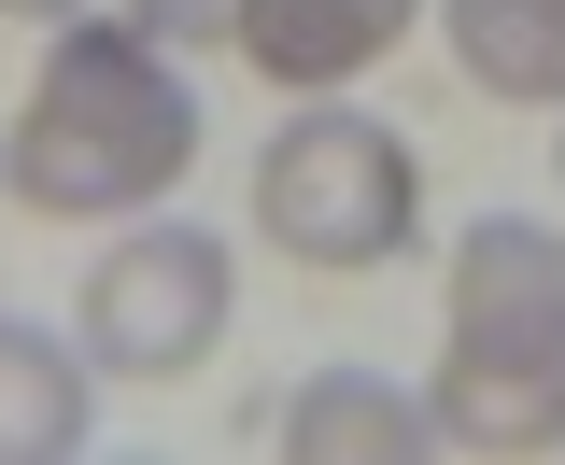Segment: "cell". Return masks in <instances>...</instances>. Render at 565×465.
Instances as JSON below:
<instances>
[{
  "label": "cell",
  "mask_w": 565,
  "mask_h": 465,
  "mask_svg": "<svg viewBox=\"0 0 565 465\" xmlns=\"http://www.w3.org/2000/svg\"><path fill=\"white\" fill-rule=\"evenodd\" d=\"M241 325V255L212 240L199 212H141L114 226V255L85 268V296H71V338L99 353V381H199L212 353Z\"/></svg>",
  "instance_id": "obj_4"
},
{
  "label": "cell",
  "mask_w": 565,
  "mask_h": 465,
  "mask_svg": "<svg viewBox=\"0 0 565 465\" xmlns=\"http://www.w3.org/2000/svg\"><path fill=\"white\" fill-rule=\"evenodd\" d=\"M269 452L282 465H424L438 409H424V381H382V367H311L269 409Z\"/></svg>",
  "instance_id": "obj_6"
},
{
  "label": "cell",
  "mask_w": 565,
  "mask_h": 465,
  "mask_svg": "<svg viewBox=\"0 0 565 465\" xmlns=\"http://www.w3.org/2000/svg\"><path fill=\"white\" fill-rule=\"evenodd\" d=\"M199 170V85L170 71L156 29H57L43 85L14 99L0 128V198L43 212V226H141V212L184 198Z\"/></svg>",
  "instance_id": "obj_1"
},
{
  "label": "cell",
  "mask_w": 565,
  "mask_h": 465,
  "mask_svg": "<svg viewBox=\"0 0 565 465\" xmlns=\"http://www.w3.org/2000/svg\"><path fill=\"white\" fill-rule=\"evenodd\" d=\"M438 43L481 99L565 113V0H438Z\"/></svg>",
  "instance_id": "obj_8"
},
{
  "label": "cell",
  "mask_w": 565,
  "mask_h": 465,
  "mask_svg": "<svg viewBox=\"0 0 565 465\" xmlns=\"http://www.w3.org/2000/svg\"><path fill=\"white\" fill-rule=\"evenodd\" d=\"M552 184H565V141H552Z\"/></svg>",
  "instance_id": "obj_11"
},
{
  "label": "cell",
  "mask_w": 565,
  "mask_h": 465,
  "mask_svg": "<svg viewBox=\"0 0 565 465\" xmlns=\"http://www.w3.org/2000/svg\"><path fill=\"white\" fill-rule=\"evenodd\" d=\"M255 240L282 268H326V282L396 268L424 240V155L382 113H353V99H297L255 141Z\"/></svg>",
  "instance_id": "obj_3"
},
{
  "label": "cell",
  "mask_w": 565,
  "mask_h": 465,
  "mask_svg": "<svg viewBox=\"0 0 565 465\" xmlns=\"http://www.w3.org/2000/svg\"><path fill=\"white\" fill-rule=\"evenodd\" d=\"M0 14H14V29H71L85 0H0Z\"/></svg>",
  "instance_id": "obj_10"
},
{
  "label": "cell",
  "mask_w": 565,
  "mask_h": 465,
  "mask_svg": "<svg viewBox=\"0 0 565 465\" xmlns=\"http://www.w3.org/2000/svg\"><path fill=\"white\" fill-rule=\"evenodd\" d=\"M99 437V353L0 311V465H71Z\"/></svg>",
  "instance_id": "obj_7"
},
{
  "label": "cell",
  "mask_w": 565,
  "mask_h": 465,
  "mask_svg": "<svg viewBox=\"0 0 565 465\" xmlns=\"http://www.w3.org/2000/svg\"><path fill=\"white\" fill-rule=\"evenodd\" d=\"M411 29H424V0H241V43L226 57L255 71V85L326 99V85H367Z\"/></svg>",
  "instance_id": "obj_5"
},
{
  "label": "cell",
  "mask_w": 565,
  "mask_h": 465,
  "mask_svg": "<svg viewBox=\"0 0 565 465\" xmlns=\"http://www.w3.org/2000/svg\"><path fill=\"white\" fill-rule=\"evenodd\" d=\"M128 14L170 43V57H212V43H241V0H128Z\"/></svg>",
  "instance_id": "obj_9"
},
{
  "label": "cell",
  "mask_w": 565,
  "mask_h": 465,
  "mask_svg": "<svg viewBox=\"0 0 565 465\" xmlns=\"http://www.w3.org/2000/svg\"><path fill=\"white\" fill-rule=\"evenodd\" d=\"M424 409H438V452H481V465L565 452V226L481 212L452 240Z\"/></svg>",
  "instance_id": "obj_2"
}]
</instances>
